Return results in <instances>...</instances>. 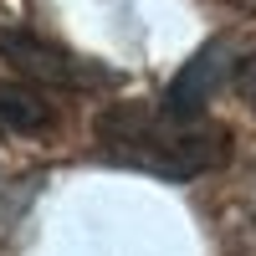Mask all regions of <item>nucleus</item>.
Masks as SVG:
<instances>
[{
	"instance_id": "obj_6",
	"label": "nucleus",
	"mask_w": 256,
	"mask_h": 256,
	"mask_svg": "<svg viewBox=\"0 0 256 256\" xmlns=\"http://www.w3.org/2000/svg\"><path fill=\"white\" fill-rule=\"evenodd\" d=\"M230 6H241V10H251V16H256V0H230Z\"/></svg>"
},
{
	"instance_id": "obj_2",
	"label": "nucleus",
	"mask_w": 256,
	"mask_h": 256,
	"mask_svg": "<svg viewBox=\"0 0 256 256\" xmlns=\"http://www.w3.org/2000/svg\"><path fill=\"white\" fill-rule=\"evenodd\" d=\"M0 62H10L20 77L46 82V88H92V82H102V72H92L72 52H62L56 41L16 31V26H0Z\"/></svg>"
},
{
	"instance_id": "obj_4",
	"label": "nucleus",
	"mask_w": 256,
	"mask_h": 256,
	"mask_svg": "<svg viewBox=\"0 0 256 256\" xmlns=\"http://www.w3.org/2000/svg\"><path fill=\"white\" fill-rule=\"evenodd\" d=\"M52 118L56 113L36 92V82H0V128H10V134H46Z\"/></svg>"
},
{
	"instance_id": "obj_3",
	"label": "nucleus",
	"mask_w": 256,
	"mask_h": 256,
	"mask_svg": "<svg viewBox=\"0 0 256 256\" xmlns=\"http://www.w3.org/2000/svg\"><path fill=\"white\" fill-rule=\"evenodd\" d=\"M230 67H236L230 46H226V41H210V46L195 52V62H184V72L169 82L164 102L180 108V113H205V102H210V92L220 88V77L230 82Z\"/></svg>"
},
{
	"instance_id": "obj_5",
	"label": "nucleus",
	"mask_w": 256,
	"mask_h": 256,
	"mask_svg": "<svg viewBox=\"0 0 256 256\" xmlns=\"http://www.w3.org/2000/svg\"><path fill=\"white\" fill-rule=\"evenodd\" d=\"M230 88H236V98L246 102V108H256V52L236 56V67H230Z\"/></svg>"
},
{
	"instance_id": "obj_1",
	"label": "nucleus",
	"mask_w": 256,
	"mask_h": 256,
	"mask_svg": "<svg viewBox=\"0 0 256 256\" xmlns=\"http://www.w3.org/2000/svg\"><path fill=\"white\" fill-rule=\"evenodd\" d=\"M98 148L113 164L159 180H195L230 159V134L205 113H180L169 102H118L98 118Z\"/></svg>"
}]
</instances>
